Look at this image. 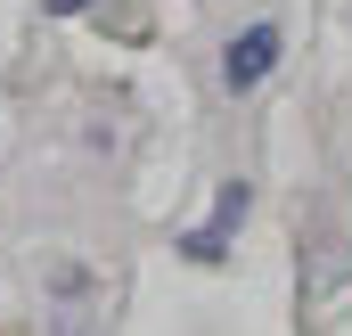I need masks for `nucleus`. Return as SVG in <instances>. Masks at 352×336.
<instances>
[{
  "instance_id": "nucleus-1",
  "label": "nucleus",
  "mask_w": 352,
  "mask_h": 336,
  "mask_svg": "<svg viewBox=\"0 0 352 336\" xmlns=\"http://www.w3.org/2000/svg\"><path fill=\"white\" fill-rule=\"evenodd\" d=\"M246 205H254V189L246 180H221V197H213V213L197 222V230H180V254L188 262H230V238H238V222H246Z\"/></svg>"
},
{
  "instance_id": "nucleus-2",
  "label": "nucleus",
  "mask_w": 352,
  "mask_h": 336,
  "mask_svg": "<svg viewBox=\"0 0 352 336\" xmlns=\"http://www.w3.org/2000/svg\"><path fill=\"white\" fill-rule=\"evenodd\" d=\"M278 58H287V33H278V25L263 17V25H246V33H238V41L221 50V83L246 98L254 83H270V66H278Z\"/></svg>"
},
{
  "instance_id": "nucleus-3",
  "label": "nucleus",
  "mask_w": 352,
  "mask_h": 336,
  "mask_svg": "<svg viewBox=\"0 0 352 336\" xmlns=\"http://www.w3.org/2000/svg\"><path fill=\"white\" fill-rule=\"evenodd\" d=\"M50 336H107V328L90 320L82 304H58V312H50Z\"/></svg>"
},
{
  "instance_id": "nucleus-4",
  "label": "nucleus",
  "mask_w": 352,
  "mask_h": 336,
  "mask_svg": "<svg viewBox=\"0 0 352 336\" xmlns=\"http://www.w3.org/2000/svg\"><path fill=\"white\" fill-rule=\"evenodd\" d=\"M41 8H50V17H82L90 0H41Z\"/></svg>"
}]
</instances>
